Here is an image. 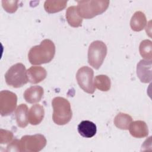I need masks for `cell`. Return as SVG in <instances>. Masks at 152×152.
I'll return each instance as SVG.
<instances>
[{
  "label": "cell",
  "instance_id": "6da1fadb",
  "mask_svg": "<svg viewBox=\"0 0 152 152\" xmlns=\"http://www.w3.org/2000/svg\"><path fill=\"white\" fill-rule=\"evenodd\" d=\"M55 54L54 43L49 39L42 40L39 45L33 46L28 53V59L32 65L50 62Z\"/></svg>",
  "mask_w": 152,
  "mask_h": 152
},
{
  "label": "cell",
  "instance_id": "7a4b0ae2",
  "mask_svg": "<svg viewBox=\"0 0 152 152\" xmlns=\"http://www.w3.org/2000/svg\"><path fill=\"white\" fill-rule=\"evenodd\" d=\"M53 107L52 119L59 125L68 124L72 116V112L69 101L62 97H56L52 100Z\"/></svg>",
  "mask_w": 152,
  "mask_h": 152
},
{
  "label": "cell",
  "instance_id": "3957f363",
  "mask_svg": "<svg viewBox=\"0 0 152 152\" xmlns=\"http://www.w3.org/2000/svg\"><path fill=\"white\" fill-rule=\"evenodd\" d=\"M77 10L83 18L90 19L103 13L108 8L109 1H78Z\"/></svg>",
  "mask_w": 152,
  "mask_h": 152
},
{
  "label": "cell",
  "instance_id": "277c9868",
  "mask_svg": "<svg viewBox=\"0 0 152 152\" xmlns=\"http://www.w3.org/2000/svg\"><path fill=\"white\" fill-rule=\"evenodd\" d=\"M6 83L14 88H19L28 81L25 66L17 63L11 66L5 75Z\"/></svg>",
  "mask_w": 152,
  "mask_h": 152
},
{
  "label": "cell",
  "instance_id": "5b68a950",
  "mask_svg": "<svg viewBox=\"0 0 152 152\" xmlns=\"http://www.w3.org/2000/svg\"><path fill=\"white\" fill-rule=\"evenodd\" d=\"M107 54V46L100 40L93 42L88 50V62L94 69H98L102 65Z\"/></svg>",
  "mask_w": 152,
  "mask_h": 152
},
{
  "label": "cell",
  "instance_id": "8992f818",
  "mask_svg": "<svg viewBox=\"0 0 152 152\" xmlns=\"http://www.w3.org/2000/svg\"><path fill=\"white\" fill-rule=\"evenodd\" d=\"M46 143V139L42 134L24 135L19 141L20 151L37 152L42 150Z\"/></svg>",
  "mask_w": 152,
  "mask_h": 152
},
{
  "label": "cell",
  "instance_id": "52a82bcc",
  "mask_svg": "<svg viewBox=\"0 0 152 152\" xmlns=\"http://www.w3.org/2000/svg\"><path fill=\"white\" fill-rule=\"evenodd\" d=\"M93 70L87 66L81 67L76 74V79L78 86L88 94H93L96 89L93 82Z\"/></svg>",
  "mask_w": 152,
  "mask_h": 152
},
{
  "label": "cell",
  "instance_id": "ba28073f",
  "mask_svg": "<svg viewBox=\"0 0 152 152\" xmlns=\"http://www.w3.org/2000/svg\"><path fill=\"white\" fill-rule=\"evenodd\" d=\"M17 95L8 90H2L0 92V113L5 116L11 114L17 106Z\"/></svg>",
  "mask_w": 152,
  "mask_h": 152
},
{
  "label": "cell",
  "instance_id": "9c48e42d",
  "mask_svg": "<svg viewBox=\"0 0 152 152\" xmlns=\"http://www.w3.org/2000/svg\"><path fill=\"white\" fill-rule=\"evenodd\" d=\"M151 60L141 59L137 65V74L141 82L150 83L151 81Z\"/></svg>",
  "mask_w": 152,
  "mask_h": 152
},
{
  "label": "cell",
  "instance_id": "30bf717a",
  "mask_svg": "<svg viewBox=\"0 0 152 152\" xmlns=\"http://www.w3.org/2000/svg\"><path fill=\"white\" fill-rule=\"evenodd\" d=\"M44 94L43 88L39 86H33L26 89L24 93L25 100L29 103L39 102Z\"/></svg>",
  "mask_w": 152,
  "mask_h": 152
},
{
  "label": "cell",
  "instance_id": "8fae6325",
  "mask_svg": "<svg viewBox=\"0 0 152 152\" xmlns=\"http://www.w3.org/2000/svg\"><path fill=\"white\" fill-rule=\"evenodd\" d=\"M27 74L30 83L37 84L46 78L47 72L40 66H32L27 70Z\"/></svg>",
  "mask_w": 152,
  "mask_h": 152
},
{
  "label": "cell",
  "instance_id": "7c38bea8",
  "mask_svg": "<svg viewBox=\"0 0 152 152\" xmlns=\"http://www.w3.org/2000/svg\"><path fill=\"white\" fill-rule=\"evenodd\" d=\"M45 116V110L43 106L40 104H33L28 110V120L32 125L39 124Z\"/></svg>",
  "mask_w": 152,
  "mask_h": 152
},
{
  "label": "cell",
  "instance_id": "4fadbf2b",
  "mask_svg": "<svg viewBox=\"0 0 152 152\" xmlns=\"http://www.w3.org/2000/svg\"><path fill=\"white\" fill-rule=\"evenodd\" d=\"M129 130L131 135L135 138H144L148 134V126L146 123L142 121L132 122L129 127Z\"/></svg>",
  "mask_w": 152,
  "mask_h": 152
},
{
  "label": "cell",
  "instance_id": "5bb4252c",
  "mask_svg": "<svg viewBox=\"0 0 152 152\" xmlns=\"http://www.w3.org/2000/svg\"><path fill=\"white\" fill-rule=\"evenodd\" d=\"M78 131L83 137L91 138L96 134V125L91 121H83L78 125Z\"/></svg>",
  "mask_w": 152,
  "mask_h": 152
},
{
  "label": "cell",
  "instance_id": "9a60e30c",
  "mask_svg": "<svg viewBox=\"0 0 152 152\" xmlns=\"http://www.w3.org/2000/svg\"><path fill=\"white\" fill-rule=\"evenodd\" d=\"M147 24L145 15L141 11H136L131 17L130 26L132 30L140 31L142 30Z\"/></svg>",
  "mask_w": 152,
  "mask_h": 152
},
{
  "label": "cell",
  "instance_id": "2e32d148",
  "mask_svg": "<svg viewBox=\"0 0 152 152\" xmlns=\"http://www.w3.org/2000/svg\"><path fill=\"white\" fill-rule=\"evenodd\" d=\"M28 107L26 104H21L17 107L15 116L17 125L19 127L25 128L27 126L28 123Z\"/></svg>",
  "mask_w": 152,
  "mask_h": 152
},
{
  "label": "cell",
  "instance_id": "e0dca14e",
  "mask_svg": "<svg viewBox=\"0 0 152 152\" xmlns=\"http://www.w3.org/2000/svg\"><path fill=\"white\" fill-rule=\"evenodd\" d=\"M66 19L69 25L73 27H78L81 26L83 18L77 12V7L71 6L66 11Z\"/></svg>",
  "mask_w": 152,
  "mask_h": 152
},
{
  "label": "cell",
  "instance_id": "ac0fdd59",
  "mask_svg": "<svg viewBox=\"0 0 152 152\" xmlns=\"http://www.w3.org/2000/svg\"><path fill=\"white\" fill-rule=\"evenodd\" d=\"M132 122V117L126 113H119L114 118V124L115 125L121 129L127 130Z\"/></svg>",
  "mask_w": 152,
  "mask_h": 152
},
{
  "label": "cell",
  "instance_id": "d6986e66",
  "mask_svg": "<svg viewBox=\"0 0 152 152\" xmlns=\"http://www.w3.org/2000/svg\"><path fill=\"white\" fill-rule=\"evenodd\" d=\"M67 1H46L44 3V8L48 13H55L65 8Z\"/></svg>",
  "mask_w": 152,
  "mask_h": 152
},
{
  "label": "cell",
  "instance_id": "ffe728a7",
  "mask_svg": "<svg viewBox=\"0 0 152 152\" xmlns=\"http://www.w3.org/2000/svg\"><path fill=\"white\" fill-rule=\"evenodd\" d=\"M94 85L96 88L102 91H107L110 88L111 82L108 76L98 75L94 78Z\"/></svg>",
  "mask_w": 152,
  "mask_h": 152
},
{
  "label": "cell",
  "instance_id": "44dd1931",
  "mask_svg": "<svg viewBox=\"0 0 152 152\" xmlns=\"http://www.w3.org/2000/svg\"><path fill=\"white\" fill-rule=\"evenodd\" d=\"M139 50L141 56L146 60L152 59V42L150 40H144L140 45Z\"/></svg>",
  "mask_w": 152,
  "mask_h": 152
},
{
  "label": "cell",
  "instance_id": "7402d4cb",
  "mask_svg": "<svg viewBox=\"0 0 152 152\" xmlns=\"http://www.w3.org/2000/svg\"><path fill=\"white\" fill-rule=\"evenodd\" d=\"M18 2L15 1H2V5L4 9L9 13H14L18 9Z\"/></svg>",
  "mask_w": 152,
  "mask_h": 152
},
{
  "label": "cell",
  "instance_id": "603a6c76",
  "mask_svg": "<svg viewBox=\"0 0 152 152\" xmlns=\"http://www.w3.org/2000/svg\"><path fill=\"white\" fill-rule=\"evenodd\" d=\"M14 135L12 132L5 130L3 129H0V143L7 144L10 142L13 139Z\"/></svg>",
  "mask_w": 152,
  "mask_h": 152
},
{
  "label": "cell",
  "instance_id": "cb8c5ba5",
  "mask_svg": "<svg viewBox=\"0 0 152 152\" xmlns=\"http://www.w3.org/2000/svg\"><path fill=\"white\" fill-rule=\"evenodd\" d=\"M19 141L20 140L17 139H15L13 141L11 142L10 144L7 146V151H20V147H19Z\"/></svg>",
  "mask_w": 152,
  "mask_h": 152
}]
</instances>
